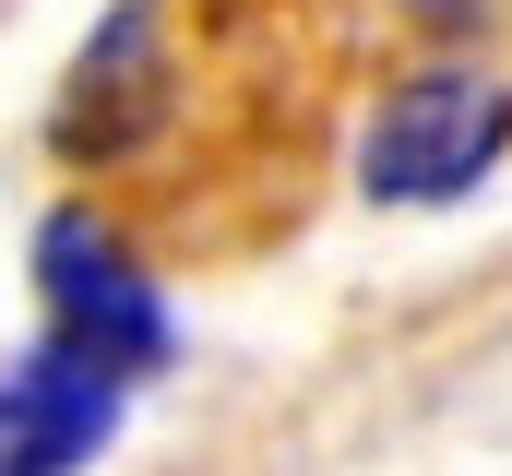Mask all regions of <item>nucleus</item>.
<instances>
[{"label":"nucleus","instance_id":"f257e3e1","mask_svg":"<svg viewBox=\"0 0 512 476\" xmlns=\"http://www.w3.org/2000/svg\"><path fill=\"white\" fill-rule=\"evenodd\" d=\"M512 155V84L477 60H429L405 72L382 108L358 119V203L382 215H441L465 191H489Z\"/></svg>","mask_w":512,"mask_h":476},{"label":"nucleus","instance_id":"20e7f679","mask_svg":"<svg viewBox=\"0 0 512 476\" xmlns=\"http://www.w3.org/2000/svg\"><path fill=\"white\" fill-rule=\"evenodd\" d=\"M155 96H167V36H155V0H108V24L84 36L72 84H60L48 143H60V155H131V143L155 131Z\"/></svg>","mask_w":512,"mask_h":476},{"label":"nucleus","instance_id":"7ed1b4c3","mask_svg":"<svg viewBox=\"0 0 512 476\" xmlns=\"http://www.w3.org/2000/svg\"><path fill=\"white\" fill-rule=\"evenodd\" d=\"M131 381L72 334H36L24 357H0V476H84L120 441Z\"/></svg>","mask_w":512,"mask_h":476},{"label":"nucleus","instance_id":"f03ea898","mask_svg":"<svg viewBox=\"0 0 512 476\" xmlns=\"http://www.w3.org/2000/svg\"><path fill=\"white\" fill-rule=\"evenodd\" d=\"M36 298H48L36 334L96 346L120 381H155V369L179 357V322H167L155 274H143L120 238H108V215H84V203H48V215H36Z\"/></svg>","mask_w":512,"mask_h":476}]
</instances>
